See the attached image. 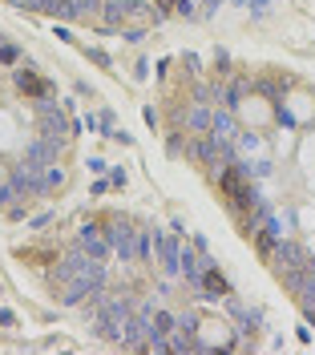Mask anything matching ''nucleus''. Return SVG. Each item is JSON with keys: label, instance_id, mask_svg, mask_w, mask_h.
Segmentation results:
<instances>
[{"label": "nucleus", "instance_id": "nucleus-6", "mask_svg": "<svg viewBox=\"0 0 315 355\" xmlns=\"http://www.w3.org/2000/svg\"><path fill=\"white\" fill-rule=\"evenodd\" d=\"M198 287H206L210 295H226V279L214 270V266H206V270H203V283H198Z\"/></svg>", "mask_w": 315, "mask_h": 355}, {"label": "nucleus", "instance_id": "nucleus-7", "mask_svg": "<svg viewBox=\"0 0 315 355\" xmlns=\"http://www.w3.org/2000/svg\"><path fill=\"white\" fill-rule=\"evenodd\" d=\"M130 17V0H113V4H105V21L110 24H121Z\"/></svg>", "mask_w": 315, "mask_h": 355}, {"label": "nucleus", "instance_id": "nucleus-8", "mask_svg": "<svg viewBox=\"0 0 315 355\" xmlns=\"http://www.w3.org/2000/svg\"><path fill=\"white\" fill-rule=\"evenodd\" d=\"M17 194H21V190H17V186H12V178H8V182L0 186V206H8V202L17 198Z\"/></svg>", "mask_w": 315, "mask_h": 355}, {"label": "nucleus", "instance_id": "nucleus-1", "mask_svg": "<svg viewBox=\"0 0 315 355\" xmlns=\"http://www.w3.org/2000/svg\"><path fill=\"white\" fill-rule=\"evenodd\" d=\"M105 239H110L113 254H121V263H134V259H137V230H134V226L113 222L110 230H105Z\"/></svg>", "mask_w": 315, "mask_h": 355}, {"label": "nucleus", "instance_id": "nucleus-3", "mask_svg": "<svg viewBox=\"0 0 315 355\" xmlns=\"http://www.w3.org/2000/svg\"><path fill=\"white\" fill-rule=\"evenodd\" d=\"M210 133L223 141V146H235V137H239V121H235V113H230V105H223V110H214V117H210Z\"/></svg>", "mask_w": 315, "mask_h": 355}, {"label": "nucleus", "instance_id": "nucleus-4", "mask_svg": "<svg viewBox=\"0 0 315 355\" xmlns=\"http://www.w3.org/2000/svg\"><path fill=\"white\" fill-rule=\"evenodd\" d=\"M77 246H81L85 254H93V259H105V254H110V239H105L101 226H85V230L77 234Z\"/></svg>", "mask_w": 315, "mask_h": 355}, {"label": "nucleus", "instance_id": "nucleus-2", "mask_svg": "<svg viewBox=\"0 0 315 355\" xmlns=\"http://www.w3.org/2000/svg\"><path fill=\"white\" fill-rule=\"evenodd\" d=\"M154 259L158 266L166 270V279H174L182 270V246L170 239V234H154Z\"/></svg>", "mask_w": 315, "mask_h": 355}, {"label": "nucleus", "instance_id": "nucleus-5", "mask_svg": "<svg viewBox=\"0 0 315 355\" xmlns=\"http://www.w3.org/2000/svg\"><path fill=\"white\" fill-rule=\"evenodd\" d=\"M210 117H214L210 101H194V105L186 110V130L190 133H210Z\"/></svg>", "mask_w": 315, "mask_h": 355}]
</instances>
